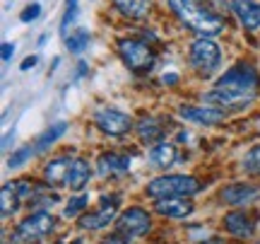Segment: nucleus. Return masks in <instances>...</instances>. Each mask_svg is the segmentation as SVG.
Listing matches in <instances>:
<instances>
[{
    "instance_id": "1a4fd4ad",
    "label": "nucleus",
    "mask_w": 260,
    "mask_h": 244,
    "mask_svg": "<svg viewBox=\"0 0 260 244\" xmlns=\"http://www.w3.org/2000/svg\"><path fill=\"white\" fill-rule=\"evenodd\" d=\"M116 208H118V198H116V196L102 198V208H99L96 213L82 215L80 225H82L84 230H102V227H106L113 220V215H116Z\"/></svg>"
},
{
    "instance_id": "f03ea898",
    "label": "nucleus",
    "mask_w": 260,
    "mask_h": 244,
    "mask_svg": "<svg viewBox=\"0 0 260 244\" xmlns=\"http://www.w3.org/2000/svg\"><path fill=\"white\" fill-rule=\"evenodd\" d=\"M169 5L186 24H190V29H195L203 37H214L224 29L222 17L198 8V0H169Z\"/></svg>"
},
{
    "instance_id": "20e7f679",
    "label": "nucleus",
    "mask_w": 260,
    "mask_h": 244,
    "mask_svg": "<svg viewBox=\"0 0 260 244\" xmlns=\"http://www.w3.org/2000/svg\"><path fill=\"white\" fill-rule=\"evenodd\" d=\"M219 61H222V51H219V46L210 37H200L198 41H193V46H190V63H193V68L198 73H203V75L214 73L217 66H219Z\"/></svg>"
},
{
    "instance_id": "6ab92c4d",
    "label": "nucleus",
    "mask_w": 260,
    "mask_h": 244,
    "mask_svg": "<svg viewBox=\"0 0 260 244\" xmlns=\"http://www.w3.org/2000/svg\"><path fill=\"white\" fill-rule=\"evenodd\" d=\"M73 167V160L70 157H60V160H53L46 165V179L48 184H65L68 181V172Z\"/></svg>"
},
{
    "instance_id": "9b49d317",
    "label": "nucleus",
    "mask_w": 260,
    "mask_h": 244,
    "mask_svg": "<svg viewBox=\"0 0 260 244\" xmlns=\"http://www.w3.org/2000/svg\"><path fill=\"white\" fill-rule=\"evenodd\" d=\"M232 10L246 29L260 27V3H255V0H232Z\"/></svg>"
},
{
    "instance_id": "7c9ffc66",
    "label": "nucleus",
    "mask_w": 260,
    "mask_h": 244,
    "mask_svg": "<svg viewBox=\"0 0 260 244\" xmlns=\"http://www.w3.org/2000/svg\"><path fill=\"white\" fill-rule=\"evenodd\" d=\"M102 244H128V242H123L121 237H109L106 242H102Z\"/></svg>"
},
{
    "instance_id": "412c9836",
    "label": "nucleus",
    "mask_w": 260,
    "mask_h": 244,
    "mask_svg": "<svg viewBox=\"0 0 260 244\" xmlns=\"http://www.w3.org/2000/svg\"><path fill=\"white\" fill-rule=\"evenodd\" d=\"M116 8L121 10L123 15H128V17L140 19L147 15L149 0H116Z\"/></svg>"
},
{
    "instance_id": "dca6fc26",
    "label": "nucleus",
    "mask_w": 260,
    "mask_h": 244,
    "mask_svg": "<svg viewBox=\"0 0 260 244\" xmlns=\"http://www.w3.org/2000/svg\"><path fill=\"white\" fill-rule=\"evenodd\" d=\"M130 157L128 155H118V152H109L99 157V172L102 174H116V172H128Z\"/></svg>"
},
{
    "instance_id": "2eb2a0df",
    "label": "nucleus",
    "mask_w": 260,
    "mask_h": 244,
    "mask_svg": "<svg viewBox=\"0 0 260 244\" xmlns=\"http://www.w3.org/2000/svg\"><path fill=\"white\" fill-rule=\"evenodd\" d=\"M19 201H22V196L17 191V184H5L3 191H0V213H3V218L15 215L19 208Z\"/></svg>"
},
{
    "instance_id": "393cba45",
    "label": "nucleus",
    "mask_w": 260,
    "mask_h": 244,
    "mask_svg": "<svg viewBox=\"0 0 260 244\" xmlns=\"http://www.w3.org/2000/svg\"><path fill=\"white\" fill-rule=\"evenodd\" d=\"M87 201H89L87 196H77V198H73V201H70V203L65 206L63 215H65V218H75L77 213H80V210H84V208H87Z\"/></svg>"
},
{
    "instance_id": "2f4dec72",
    "label": "nucleus",
    "mask_w": 260,
    "mask_h": 244,
    "mask_svg": "<svg viewBox=\"0 0 260 244\" xmlns=\"http://www.w3.org/2000/svg\"><path fill=\"white\" fill-rule=\"evenodd\" d=\"M12 135H15V133H8V135L3 138V148H8V145H10V141H12Z\"/></svg>"
},
{
    "instance_id": "aec40b11",
    "label": "nucleus",
    "mask_w": 260,
    "mask_h": 244,
    "mask_svg": "<svg viewBox=\"0 0 260 244\" xmlns=\"http://www.w3.org/2000/svg\"><path fill=\"white\" fill-rule=\"evenodd\" d=\"M65 131H68V123H63V121L53 123L51 128H46V131H44V133H41V135H39L37 148H34V150H37V152H44V150H46V148H51V145H53V143H56V141H58V138H60V135H63Z\"/></svg>"
},
{
    "instance_id": "4468645a",
    "label": "nucleus",
    "mask_w": 260,
    "mask_h": 244,
    "mask_svg": "<svg viewBox=\"0 0 260 244\" xmlns=\"http://www.w3.org/2000/svg\"><path fill=\"white\" fill-rule=\"evenodd\" d=\"M224 225L234 237H251L253 235V220L246 213H229L224 218Z\"/></svg>"
},
{
    "instance_id": "5701e85b",
    "label": "nucleus",
    "mask_w": 260,
    "mask_h": 244,
    "mask_svg": "<svg viewBox=\"0 0 260 244\" xmlns=\"http://www.w3.org/2000/svg\"><path fill=\"white\" fill-rule=\"evenodd\" d=\"M87 44H89V32L87 29H80V32H75L70 37H65V46L70 48L73 53H80Z\"/></svg>"
},
{
    "instance_id": "f3484780",
    "label": "nucleus",
    "mask_w": 260,
    "mask_h": 244,
    "mask_svg": "<svg viewBox=\"0 0 260 244\" xmlns=\"http://www.w3.org/2000/svg\"><path fill=\"white\" fill-rule=\"evenodd\" d=\"M149 160H152V165H154V167H161V169L171 167V165L176 162V148H174L171 143H159V145H154V148H152V152H149Z\"/></svg>"
},
{
    "instance_id": "f8f14e48",
    "label": "nucleus",
    "mask_w": 260,
    "mask_h": 244,
    "mask_svg": "<svg viewBox=\"0 0 260 244\" xmlns=\"http://www.w3.org/2000/svg\"><path fill=\"white\" fill-rule=\"evenodd\" d=\"M154 210H157L159 215L181 220V218H188L193 213V203L186 201V198H159L157 203H154Z\"/></svg>"
},
{
    "instance_id": "bb28decb",
    "label": "nucleus",
    "mask_w": 260,
    "mask_h": 244,
    "mask_svg": "<svg viewBox=\"0 0 260 244\" xmlns=\"http://www.w3.org/2000/svg\"><path fill=\"white\" fill-rule=\"evenodd\" d=\"M39 15H41V5H39V3H31L27 10H22L19 19H22V22H34Z\"/></svg>"
},
{
    "instance_id": "cd10ccee",
    "label": "nucleus",
    "mask_w": 260,
    "mask_h": 244,
    "mask_svg": "<svg viewBox=\"0 0 260 244\" xmlns=\"http://www.w3.org/2000/svg\"><path fill=\"white\" fill-rule=\"evenodd\" d=\"M12 53H15V46H12V44H3V61H5V63L12 58Z\"/></svg>"
},
{
    "instance_id": "4be33fe9",
    "label": "nucleus",
    "mask_w": 260,
    "mask_h": 244,
    "mask_svg": "<svg viewBox=\"0 0 260 244\" xmlns=\"http://www.w3.org/2000/svg\"><path fill=\"white\" fill-rule=\"evenodd\" d=\"M138 135H140V141L142 143H157V141H161L164 131H161V126H159L157 121L142 119V121L138 123Z\"/></svg>"
},
{
    "instance_id": "39448f33",
    "label": "nucleus",
    "mask_w": 260,
    "mask_h": 244,
    "mask_svg": "<svg viewBox=\"0 0 260 244\" xmlns=\"http://www.w3.org/2000/svg\"><path fill=\"white\" fill-rule=\"evenodd\" d=\"M53 215L46 213V210H37L31 213L27 220H22L19 227L15 230V239L17 242H31V239H39V237H46L51 230H53Z\"/></svg>"
},
{
    "instance_id": "473e14b6",
    "label": "nucleus",
    "mask_w": 260,
    "mask_h": 244,
    "mask_svg": "<svg viewBox=\"0 0 260 244\" xmlns=\"http://www.w3.org/2000/svg\"><path fill=\"white\" fill-rule=\"evenodd\" d=\"M258 128H260V121H258Z\"/></svg>"
},
{
    "instance_id": "9d476101",
    "label": "nucleus",
    "mask_w": 260,
    "mask_h": 244,
    "mask_svg": "<svg viewBox=\"0 0 260 244\" xmlns=\"http://www.w3.org/2000/svg\"><path fill=\"white\" fill-rule=\"evenodd\" d=\"M178 114L190 123H203V126H214L224 121V112L212 109V106H181Z\"/></svg>"
},
{
    "instance_id": "c756f323",
    "label": "nucleus",
    "mask_w": 260,
    "mask_h": 244,
    "mask_svg": "<svg viewBox=\"0 0 260 244\" xmlns=\"http://www.w3.org/2000/svg\"><path fill=\"white\" fill-rule=\"evenodd\" d=\"M164 83H167V85L178 83V75H176V73H169V75H164Z\"/></svg>"
},
{
    "instance_id": "a878e982",
    "label": "nucleus",
    "mask_w": 260,
    "mask_h": 244,
    "mask_svg": "<svg viewBox=\"0 0 260 244\" xmlns=\"http://www.w3.org/2000/svg\"><path fill=\"white\" fill-rule=\"evenodd\" d=\"M34 152H37L34 148H22V150H17V152H15V155H12V157L8 160V167H10V169L19 167V165H22L24 160H27V157H31Z\"/></svg>"
},
{
    "instance_id": "a211bd4d",
    "label": "nucleus",
    "mask_w": 260,
    "mask_h": 244,
    "mask_svg": "<svg viewBox=\"0 0 260 244\" xmlns=\"http://www.w3.org/2000/svg\"><path fill=\"white\" fill-rule=\"evenodd\" d=\"M87 181H89V165L84 160H73V167L68 172V181L65 184L73 191H82Z\"/></svg>"
},
{
    "instance_id": "7ed1b4c3",
    "label": "nucleus",
    "mask_w": 260,
    "mask_h": 244,
    "mask_svg": "<svg viewBox=\"0 0 260 244\" xmlns=\"http://www.w3.org/2000/svg\"><path fill=\"white\" fill-rule=\"evenodd\" d=\"M200 191V184L186 174H167L147 184V194L152 198H188Z\"/></svg>"
},
{
    "instance_id": "c85d7f7f",
    "label": "nucleus",
    "mask_w": 260,
    "mask_h": 244,
    "mask_svg": "<svg viewBox=\"0 0 260 244\" xmlns=\"http://www.w3.org/2000/svg\"><path fill=\"white\" fill-rule=\"evenodd\" d=\"M37 66V56H29V58H24V61H22V70H29V68H34Z\"/></svg>"
},
{
    "instance_id": "423d86ee",
    "label": "nucleus",
    "mask_w": 260,
    "mask_h": 244,
    "mask_svg": "<svg viewBox=\"0 0 260 244\" xmlns=\"http://www.w3.org/2000/svg\"><path fill=\"white\" fill-rule=\"evenodd\" d=\"M118 48H121L123 61H125L133 70H138V73L140 70H149V68L154 66L152 48H149L147 44L138 41V39H123L121 44H118Z\"/></svg>"
},
{
    "instance_id": "ddd939ff",
    "label": "nucleus",
    "mask_w": 260,
    "mask_h": 244,
    "mask_svg": "<svg viewBox=\"0 0 260 244\" xmlns=\"http://www.w3.org/2000/svg\"><path fill=\"white\" fill-rule=\"evenodd\" d=\"M258 186H251V184H232L222 191V201L229 203V206H243V203H251L258 198Z\"/></svg>"
},
{
    "instance_id": "0eeeda50",
    "label": "nucleus",
    "mask_w": 260,
    "mask_h": 244,
    "mask_svg": "<svg viewBox=\"0 0 260 244\" xmlns=\"http://www.w3.org/2000/svg\"><path fill=\"white\" fill-rule=\"evenodd\" d=\"M149 215L142 210V208H128L123 210L121 218H118V232H121L125 239H135V237H142L149 232Z\"/></svg>"
},
{
    "instance_id": "f257e3e1",
    "label": "nucleus",
    "mask_w": 260,
    "mask_h": 244,
    "mask_svg": "<svg viewBox=\"0 0 260 244\" xmlns=\"http://www.w3.org/2000/svg\"><path fill=\"white\" fill-rule=\"evenodd\" d=\"M260 77L248 63H239V66L229 68L219 80L212 92L205 94V102L214 104V106H229V109H241L255 99L258 94Z\"/></svg>"
},
{
    "instance_id": "b1692460",
    "label": "nucleus",
    "mask_w": 260,
    "mask_h": 244,
    "mask_svg": "<svg viewBox=\"0 0 260 244\" xmlns=\"http://www.w3.org/2000/svg\"><path fill=\"white\" fill-rule=\"evenodd\" d=\"M243 169L251 172V174H260V145L253 148V150L243 157Z\"/></svg>"
},
{
    "instance_id": "6e6552de",
    "label": "nucleus",
    "mask_w": 260,
    "mask_h": 244,
    "mask_svg": "<svg viewBox=\"0 0 260 244\" xmlns=\"http://www.w3.org/2000/svg\"><path fill=\"white\" fill-rule=\"evenodd\" d=\"M94 123L109 135H125L130 131V116L118 112V109H102L94 116Z\"/></svg>"
}]
</instances>
